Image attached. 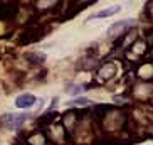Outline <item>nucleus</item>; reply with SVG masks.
I'll return each mask as SVG.
<instances>
[{"mask_svg":"<svg viewBox=\"0 0 153 145\" xmlns=\"http://www.w3.org/2000/svg\"><path fill=\"white\" fill-rule=\"evenodd\" d=\"M36 96L30 95V93H25V95H20L17 98V101H15V106L17 108H29V106H32V105L36 103Z\"/></svg>","mask_w":153,"mask_h":145,"instance_id":"f257e3e1","label":"nucleus"},{"mask_svg":"<svg viewBox=\"0 0 153 145\" xmlns=\"http://www.w3.org/2000/svg\"><path fill=\"white\" fill-rule=\"evenodd\" d=\"M69 93H72V95H74V93H79V91H82V86H76V88H69Z\"/></svg>","mask_w":153,"mask_h":145,"instance_id":"0eeeda50","label":"nucleus"},{"mask_svg":"<svg viewBox=\"0 0 153 145\" xmlns=\"http://www.w3.org/2000/svg\"><path fill=\"white\" fill-rule=\"evenodd\" d=\"M133 24H135V20H121V22H116L114 25H111V29H109V36H114L118 29H121V31H123L125 27L133 25Z\"/></svg>","mask_w":153,"mask_h":145,"instance_id":"20e7f679","label":"nucleus"},{"mask_svg":"<svg viewBox=\"0 0 153 145\" xmlns=\"http://www.w3.org/2000/svg\"><path fill=\"white\" fill-rule=\"evenodd\" d=\"M27 142H29L30 145H45V137L42 135L41 132H39V133H36V135L29 137Z\"/></svg>","mask_w":153,"mask_h":145,"instance_id":"39448f33","label":"nucleus"},{"mask_svg":"<svg viewBox=\"0 0 153 145\" xmlns=\"http://www.w3.org/2000/svg\"><path fill=\"white\" fill-rule=\"evenodd\" d=\"M27 118V115H5L4 118H2V122H5L9 127H14V128H17V127H20L22 125V122Z\"/></svg>","mask_w":153,"mask_h":145,"instance_id":"f03ea898","label":"nucleus"},{"mask_svg":"<svg viewBox=\"0 0 153 145\" xmlns=\"http://www.w3.org/2000/svg\"><path fill=\"white\" fill-rule=\"evenodd\" d=\"M69 105H89V100L86 98H81V100H76V101H71Z\"/></svg>","mask_w":153,"mask_h":145,"instance_id":"423d86ee","label":"nucleus"},{"mask_svg":"<svg viewBox=\"0 0 153 145\" xmlns=\"http://www.w3.org/2000/svg\"><path fill=\"white\" fill-rule=\"evenodd\" d=\"M116 12H120V7H118V5H114V7H109V9L99 10L98 14H94L93 17H89V19H103V17H109V15L116 14Z\"/></svg>","mask_w":153,"mask_h":145,"instance_id":"7ed1b4c3","label":"nucleus"}]
</instances>
